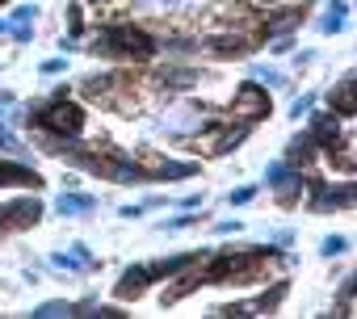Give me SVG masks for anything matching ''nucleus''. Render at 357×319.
Instances as JSON below:
<instances>
[{
	"label": "nucleus",
	"instance_id": "1",
	"mask_svg": "<svg viewBox=\"0 0 357 319\" xmlns=\"http://www.w3.org/2000/svg\"><path fill=\"white\" fill-rule=\"evenodd\" d=\"M89 51H93V55H109V59H151V55L160 51V42H155L147 30L130 26V22H114V26H105V30L89 42Z\"/></svg>",
	"mask_w": 357,
	"mask_h": 319
},
{
	"label": "nucleus",
	"instance_id": "2",
	"mask_svg": "<svg viewBox=\"0 0 357 319\" xmlns=\"http://www.w3.org/2000/svg\"><path fill=\"white\" fill-rule=\"evenodd\" d=\"M26 122H34L47 134H59V139H80L84 134V109L72 97H51L47 105L26 109Z\"/></svg>",
	"mask_w": 357,
	"mask_h": 319
},
{
	"label": "nucleus",
	"instance_id": "3",
	"mask_svg": "<svg viewBox=\"0 0 357 319\" xmlns=\"http://www.w3.org/2000/svg\"><path fill=\"white\" fill-rule=\"evenodd\" d=\"M202 122H206L202 105H190V101H172V97H168L164 109H160V130L172 134V139H190Z\"/></svg>",
	"mask_w": 357,
	"mask_h": 319
},
{
	"label": "nucleus",
	"instance_id": "4",
	"mask_svg": "<svg viewBox=\"0 0 357 319\" xmlns=\"http://www.w3.org/2000/svg\"><path fill=\"white\" fill-rule=\"evenodd\" d=\"M227 114H231L236 122H257V118H265V114H269V93H265V84H257V80H244V84L231 93V105H227Z\"/></svg>",
	"mask_w": 357,
	"mask_h": 319
},
{
	"label": "nucleus",
	"instance_id": "5",
	"mask_svg": "<svg viewBox=\"0 0 357 319\" xmlns=\"http://www.w3.org/2000/svg\"><path fill=\"white\" fill-rule=\"evenodd\" d=\"M38 219H43V202L34 194H17V198H9L5 206H0V235L22 231V227H34Z\"/></svg>",
	"mask_w": 357,
	"mask_h": 319
},
{
	"label": "nucleus",
	"instance_id": "6",
	"mask_svg": "<svg viewBox=\"0 0 357 319\" xmlns=\"http://www.w3.org/2000/svg\"><path fill=\"white\" fill-rule=\"evenodd\" d=\"M198 47H206V51H211V55H219V59H240V55H248V51L257 47V38H252V34H244L240 26H231V30H223V34H215V38L198 42Z\"/></svg>",
	"mask_w": 357,
	"mask_h": 319
},
{
	"label": "nucleus",
	"instance_id": "7",
	"mask_svg": "<svg viewBox=\"0 0 357 319\" xmlns=\"http://www.w3.org/2000/svg\"><path fill=\"white\" fill-rule=\"evenodd\" d=\"M143 173L147 177H160V181H190L194 173H198V160H147V164H143Z\"/></svg>",
	"mask_w": 357,
	"mask_h": 319
},
{
	"label": "nucleus",
	"instance_id": "8",
	"mask_svg": "<svg viewBox=\"0 0 357 319\" xmlns=\"http://www.w3.org/2000/svg\"><path fill=\"white\" fill-rule=\"evenodd\" d=\"M155 277H151V265H130L122 277H118V286H114V294L122 298V302H135L147 286H151Z\"/></svg>",
	"mask_w": 357,
	"mask_h": 319
},
{
	"label": "nucleus",
	"instance_id": "9",
	"mask_svg": "<svg viewBox=\"0 0 357 319\" xmlns=\"http://www.w3.org/2000/svg\"><path fill=\"white\" fill-rule=\"evenodd\" d=\"M307 134L315 139V147H319V151H332V147L340 143V118H336V114H311Z\"/></svg>",
	"mask_w": 357,
	"mask_h": 319
},
{
	"label": "nucleus",
	"instance_id": "10",
	"mask_svg": "<svg viewBox=\"0 0 357 319\" xmlns=\"http://www.w3.org/2000/svg\"><path fill=\"white\" fill-rule=\"evenodd\" d=\"M315 215H328V210H340V206H353V185H319L315 198L307 202Z\"/></svg>",
	"mask_w": 357,
	"mask_h": 319
},
{
	"label": "nucleus",
	"instance_id": "11",
	"mask_svg": "<svg viewBox=\"0 0 357 319\" xmlns=\"http://www.w3.org/2000/svg\"><path fill=\"white\" fill-rule=\"evenodd\" d=\"M155 76H160V84H164L168 93H181V88H194V84L202 80V72H198V68H185V63H164V68H160Z\"/></svg>",
	"mask_w": 357,
	"mask_h": 319
},
{
	"label": "nucleus",
	"instance_id": "12",
	"mask_svg": "<svg viewBox=\"0 0 357 319\" xmlns=\"http://www.w3.org/2000/svg\"><path fill=\"white\" fill-rule=\"evenodd\" d=\"M172 277H176V273H172ZM198 281H202V269H198V265H194V269H181V277H176V281H168V286L160 290V306L181 302V298H185V294H190Z\"/></svg>",
	"mask_w": 357,
	"mask_h": 319
},
{
	"label": "nucleus",
	"instance_id": "13",
	"mask_svg": "<svg viewBox=\"0 0 357 319\" xmlns=\"http://www.w3.org/2000/svg\"><path fill=\"white\" fill-rule=\"evenodd\" d=\"M315 155H319V147H315V139L303 130V134H294L290 143H286V164H294V169H307V164H315Z\"/></svg>",
	"mask_w": 357,
	"mask_h": 319
},
{
	"label": "nucleus",
	"instance_id": "14",
	"mask_svg": "<svg viewBox=\"0 0 357 319\" xmlns=\"http://www.w3.org/2000/svg\"><path fill=\"white\" fill-rule=\"evenodd\" d=\"M328 101H332V114H336V118H353V114H357V97H353V76H344V80H340V84L332 88V97H328Z\"/></svg>",
	"mask_w": 357,
	"mask_h": 319
},
{
	"label": "nucleus",
	"instance_id": "15",
	"mask_svg": "<svg viewBox=\"0 0 357 319\" xmlns=\"http://www.w3.org/2000/svg\"><path fill=\"white\" fill-rule=\"evenodd\" d=\"M0 185H30L38 189V173L26 164H13V160H0Z\"/></svg>",
	"mask_w": 357,
	"mask_h": 319
},
{
	"label": "nucleus",
	"instance_id": "16",
	"mask_svg": "<svg viewBox=\"0 0 357 319\" xmlns=\"http://www.w3.org/2000/svg\"><path fill=\"white\" fill-rule=\"evenodd\" d=\"M344 22H349V5L344 0H332V5H324V13H319V34H340Z\"/></svg>",
	"mask_w": 357,
	"mask_h": 319
},
{
	"label": "nucleus",
	"instance_id": "17",
	"mask_svg": "<svg viewBox=\"0 0 357 319\" xmlns=\"http://www.w3.org/2000/svg\"><path fill=\"white\" fill-rule=\"evenodd\" d=\"M185 5H190V0H135V9L143 17H176Z\"/></svg>",
	"mask_w": 357,
	"mask_h": 319
},
{
	"label": "nucleus",
	"instance_id": "18",
	"mask_svg": "<svg viewBox=\"0 0 357 319\" xmlns=\"http://www.w3.org/2000/svg\"><path fill=\"white\" fill-rule=\"evenodd\" d=\"M198 260H206V256H198V252H181V256L155 260V265H151V277H172V273H181V269H194Z\"/></svg>",
	"mask_w": 357,
	"mask_h": 319
},
{
	"label": "nucleus",
	"instance_id": "19",
	"mask_svg": "<svg viewBox=\"0 0 357 319\" xmlns=\"http://www.w3.org/2000/svg\"><path fill=\"white\" fill-rule=\"evenodd\" d=\"M55 210L59 215H89V210H97V198H89V194H59Z\"/></svg>",
	"mask_w": 357,
	"mask_h": 319
},
{
	"label": "nucleus",
	"instance_id": "20",
	"mask_svg": "<svg viewBox=\"0 0 357 319\" xmlns=\"http://www.w3.org/2000/svg\"><path fill=\"white\" fill-rule=\"evenodd\" d=\"M252 80H257V84H265V88H282V84H286V76H282L278 68H261V63L252 68Z\"/></svg>",
	"mask_w": 357,
	"mask_h": 319
},
{
	"label": "nucleus",
	"instance_id": "21",
	"mask_svg": "<svg viewBox=\"0 0 357 319\" xmlns=\"http://www.w3.org/2000/svg\"><path fill=\"white\" fill-rule=\"evenodd\" d=\"M51 269H59V273H84V265H80L72 252H55V256H51Z\"/></svg>",
	"mask_w": 357,
	"mask_h": 319
},
{
	"label": "nucleus",
	"instance_id": "22",
	"mask_svg": "<svg viewBox=\"0 0 357 319\" xmlns=\"http://www.w3.org/2000/svg\"><path fill=\"white\" fill-rule=\"evenodd\" d=\"M34 315H38V319H59V315H72V302H59V298H55V302L34 306Z\"/></svg>",
	"mask_w": 357,
	"mask_h": 319
},
{
	"label": "nucleus",
	"instance_id": "23",
	"mask_svg": "<svg viewBox=\"0 0 357 319\" xmlns=\"http://www.w3.org/2000/svg\"><path fill=\"white\" fill-rule=\"evenodd\" d=\"M294 26H298V13H278V17L269 22V34L278 38V34H290Z\"/></svg>",
	"mask_w": 357,
	"mask_h": 319
},
{
	"label": "nucleus",
	"instance_id": "24",
	"mask_svg": "<svg viewBox=\"0 0 357 319\" xmlns=\"http://www.w3.org/2000/svg\"><path fill=\"white\" fill-rule=\"evenodd\" d=\"M252 198H257V185H240V189H231V194H227V202H231V206H248Z\"/></svg>",
	"mask_w": 357,
	"mask_h": 319
},
{
	"label": "nucleus",
	"instance_id": "25",
	"mask_svg": "<svg viewBox=\"0 0 357 319\" xmlns=\"http://www.w3.org/2000/svg\"><path fill=\"white\" fill-rule=\"evenodd\" d=\"M349 248V240H340V235H328L324 244H319V256H340Z\"/></svg>",
	"mask_w": 357,
	"mask_h": 319
},
{
	"label": "nucleus",
	"instance_id": "26",
	"mask_svg": "<svg viewBox=\"0 0 357 319\" xmlns=\"http://www.w3.org/2000/svg\"><path fill=\"white\" fill-rule=\"evenodd\" d=\"M311 105H315V97H311V93L294 97V101H290V118H303V114H311Z\"/></svg>",
	"mask_w": 357,
	"mask_h": 319
},
{
	"label": "nucleus",
	"instance_id": "27",
	"mask_svg": "<svg viewBox=\"0 0 357 319\" xmlns=\"http://www.w3.org/2000/svg\"><path fill=\"white\" fill-rule=\"evenodd\" d=\"M185 227H194V215L185 210V215H176V219H168L164 223V231H185Z\"/></svg>",
	"mask_w": 357,
	"mask_h": 319
},
{
	"label": "nucleus",
	"instance_id": "28",
	"mask_svg": "<svg viewBox=\"0 0 357 319\" xmlns=\"http://www.w3.org/2000/svg\"><path fill=\"white\" fill-rule=\"evenodd\" d=\"M34 17H38V9H34V5H17V9H13V17H9V22H13V26H17V22H34Z\"/></svg>",
	"mask_w": 357,
	"mask_h": 319
},
{
	"label": "nucleus",
	"instance_id": "29",
	"mask_svg": "<svg viewBox=\"0 0 357 319\" xmlns=\"http://www.w3.org/2000/svg\"><path fill=\"white\" fill-rule=\"evenodd\" d=\"M215 231L219 235H236V231H244V223L240 219H223V223H215Z\"/></svg>",
	"mask_w": 357,
	"mask_h": 319
},
{
	"label": "nucleus",
	"instance_id": "30",
	"mask_svg": "<svg viewBox=\"0 0 357 319\" xmlns=\"http://www.w3.org/2000/svg\"><path fill=\"white\" fill-rule=\"evenodd\" d=\"M59 72H68V59H47L43 63V76H59Z\"/></svg>",
	"mask_w": 357,
	"mask_h": 319
},
{
	"label": "nucleus",
	"instance_id": "31",
	"mask_svg": "<svg viewBox=\"0 0 357 319\" xmlns=\"http://www.w3.org/2000/svg\"><path fill=\"white\" fill-rule=\"evenodd\" d=\"M72 256H76V260H80L84 269H93V252H89L84 244H76V248H72Z\"/></svg>",
	"mask_w": 357,
	"mask_h": 319
},
{
	"label": "nucleus",
	"instance_id": "32",
	"mask_svg": "<svg viewBox=\"0 0 357 319\" xmlns=\"http://www.w3.org/2000/svg\"><path fill=\"white\" fill-rule=\"evenodd\" d=\"M9 34H13L17 42H30V38H34V26H22V22H17V30H9Z\"/></svg>",
	"mask_w": 357,
	"mask_h": 319
},
{
	"label": "nucleus",
	"instance_id": "33",
	"mask_svg": "<svg viewBox=\"0 0 357 319\" xmlns=\"http://www.w3.org/2000/svg\"><path fill=\"white\" fill-rule=\"evenodd\" d=\"M118 215H122V219H139V215H143V206H122Z\"/></svg>",
	"mask_w": 357,
	"mask_h": 319
},
{
	"label": "nucleus",
	"instance_id": "34",
	"mask_svg": "<svg viewBox=\"0 0 357 319\" xmlns=\"http://www.w3.org/2000/svg\"><path fill=\"white\" fill-rule=\"evenodd\" d=\"M9 30H13V22H9V17H0V34H9Z\"/></svg>",
	"mask_w": 357,
	"mask_h": 319
},
{
	"label": "nucleus",
	"instance_id": "35",
	"mask_svg": "<svg viewBox=\"0 0 357 319\" xmlns=\"http://www.w3.org/2000/svg\"><path fill=\"white\" fill-rule=\"evenodd\" d=\"M89 5H105V0H89Z\"/></svg>",
	"mask_w": 357,
	"mask_h": 319
},
{
	"label": "nucleus",
	"instance_id": "36",
	"mask_svg": "<svg viewBox=\"0 0 357 319\" xmlns=\"http://www.w3.org/2000/svg\"><path fill=\"white\" fill-rule=\"evenodd\" d=\"M0 63H5V59H0Z\"/></svg>",
	"mask_w": 357,
	"mask_h": 319
}]
</instances>
